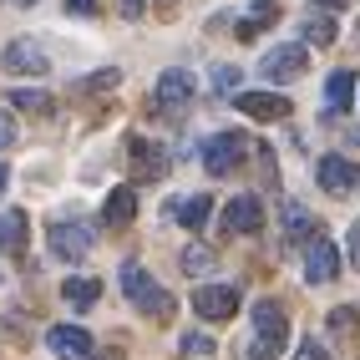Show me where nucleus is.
<instances>
[{
	"label": "nucleus",
	"mask_w": 360,
	"mask_h": 360,
	"mask_svg": "<svg viewBox=\"0 0 360 360\" xmlns=\"http://www.w3.org/2000/svg\"><path fill=\"white\" fill-rule=\"evenodd\" d=\"M132 167L148 178H162L167 173V153L158 148V142H132Z\"/></svg>",
	"instance_id": "f3484780"
},
{
	"label": "nucleus",
	"mask_w": 360,
	"mask_h": 360,
	"mask_svg": "<svg viewBox=\"0 0 360 360\" xmlns=\"http://www.w3.org/2000/svg\"><path fill=\"white\" fill-rule=\"evenodd\" d=\"M6 107H20V112H31V117H46V112H51V97H46V91H26V86H15L11 97H6Z\"/></svg>",
	"instance_id": "412c9836"
},
{
	"label": "nucleus",
	"mask_w": 360,
	"mask_h": 360,
	"mask_svg": "<svg viewBox=\"0 0 360 360\" xmlns=\"http://www.w3.org/2000/svg\"><path fill=\"white\" fill-rule=\"evenodd\" d=\"M325 97H330V107H335V112L350 107V97H355V77H350V71H335V77L325 82Z\"/></svg>",
	"instance_id": "4be33fe9"
},
{
	"label": "nucleus",
	"mask_w": 360,
	"mask_h": 360,
	"mask_svg": "<svg viewBox=\"0 0 360 360\" xmlns=\"http://www.w3.org/2000/svg\"><path fill=\"white\" fill-rule=\"evenodd\" d=\"M219 224H224V233H259L264 229V203L254 193H238L219 208Z\"/></svg>",
	"instance_id": "1a4fd4ad"
},
{
	"label": "nucleus",
	"mask_w": 360,
	"mask_h": 360,
	"mask_svg": "<svg viewBox=\"0 0 360 360\" xmlns=\"http://www.w3.org/2000/svg\"><path fill=\"white\" fill-rule=\"evenodd\" d=\"M193 91H198V82H193V71L188 66H167L162 77H158V91H153V107L158 112H183L188 102H193Z\"/></svg>",
	"instance_id": "20e7f679"
},
{
	"label": "nucleus",
	"mask_w": 360,
	"mask_h": 360,
	"mask_svg": "<svg viewBox=\"0 0 360 360\" xmlns=\"http://www.w3.org/2000/svg\"><path fill=\"white\" fill-rule=\"evenodd\" d=\"M91 244H97V229L82 224V219H61V224L51 229V254L66 259V264H82V259L91 254Z\"/></svg>",
	"instance_id": "39448f33"
},
{
	"label": "nucleus",
	"mask_w": 360,
	"mask_h": 360,
	"mask_svg": "<svg viewBox=\"0 0 360 360\" xmlns=\"http://www.w3.org/2000/svg\"><path fill=\"white\" fill-rule=\"evenodd\" d=\"M355 41H360V31H355Z\"/></svg>",
	"instance_id": "58836bf2"
},
{
	"label": "nucleus",
	"mask_w": 360,
	"mask_h": 360,
	"mask_svg": "<svg viewBox=\"0 0 360 360\" xmlns=\"http://www.w3.org/2000/svg\"><path fill=\"white\" fill-rule=\"evenodd\" d=\"M284 345H290V320H284V309L274 300H259L254 304V340L244 345L249 360H279Z\"/></svg>",
	"instance_id": "f257e3e1"
},
{
	"label": "nucleus",
	"mask_w": 360,
	"mask_h": 360,
	"mask_svg": "<svg viewBox=\"0 0 360 360\" xmlns=\"http://www.w3.org/2000/svg\"><path fill=\"white\" fill-rule=\"evenodd\" d=\"M320 233V219L315 213H309L304 203H284V238H290V244H304V238H315Z\"/></svg>",
	"instance_id": "2eb2a0df"
},
{
	"label": "nucleus",
	"mask_w": 360,
	"mask_h": 360,
	"mask_svg": "<svg viewBox=\"0 0 360 360\" xmlns=\"http://www.w3.org/2000/svg\"><path fill=\"white\" fill-rule=\"evenodd\" d=\"M15 142V122H11V112H0V148H11Z\"/></svg>",
	"instance_id": "7c9ffc66"
},
{
	"label": "nucleus",
	"mask_w": 360,
	"mask_h": 360,
	"mask_svg": "<svg viewBox=\"0 0 360 360\" xmlns=\"http://www.w3.org/2000/svg\"><path fill=\"white\" fill-rule=\"evenodd\" d=\"M61 300L77 304V309L97 304V300H102V279H66V284H61Z\"/></svg>",
	"instance_id": "6ab92c4d"
},
{
	"label": "nucleus",
	"mask_w": 360,
	"mask_h": 360,
	"mask_svg": "<svg viewBox=\"0 0 360 360\" xmlns=\"http://www.w3.org/2000/svg\"><path fill=\"white\" fill-rule=\"evenodd\" d=\"M0 66L15 71V77H46V71H51V56H46L41 41H11L6 56H0Z\"/></svg>",
	"instance_id": "9d476101"
},
{
	"label": "nucleus",
	"mask_w": 360,
	"mask_h": 360,
	"mask_svg": "<svg viewBox=\"0 0 360 360\" xmlns=\"http://www.w3.org/2000/svg\"><path fill=\"white\" fill-rule=\"evenodd\" d=\"M208 269H213V249H203V244H188V249H183V274L203 279Z\"/></svg>",
	"instance_id": "393cba45"
},
{
	"label": "nucleus",
	"mask_w": 360,
	"mask_h": 360,
	"mask_svg": "<svg viewBox=\"0 0 360 360\" xmlns=\"http://www.w3.org/2000/svg\"><path fill=\"white\" fill-rule=\"evenodd\" d=\"M233 107L244 117H254V122H284V117H290V102H284L279 91H238Z\"/></svg>",
	"instance_id": "f8f14e48"
},
{
	"label": "nucleus",
	"mask_w": 360,
	"mask_h": 360,
	"mask_svg": "<svg viewBox=\"0 0 360 360\" xmlns=\"http://www.w3.org/2000/svg\"><path fill=\"white\" fill-rule=\"evenodd\" d=\"M304 66H309V51H304V46H269V51H264V61H259L264 82H274V86L300 82Z\"/></svg>",
	"instance_id": "423d86ee"
},
{
	"label": "nucleus",
	"mask_w": 360,
	"mask_h": 360,
	"mask_svg": "<svg viewBox=\"0 0 360 360\" xmlns=\"http://www.w3.org/2000/svg\"><path fill=\"white\" fill-rule=\"evenodd\" d=\"M345 254H350V269H360V224H350L345 233Z\"/></svg>",
	"instance_id": "c756f323"
},
{
	"label": "nucleus",
	"mask_w": 360,
	"mask_h": 360,
	"mask_svg": "<svg viewBox=\"0 0 360 360\" xmlns=\"http://www.w3.org/2000/svg\"><path fill=\"white\" fill-rule=\"evenodd\" d=\"M320 6H325V11H345V6H350V0H320Z\"/></svg>",
	"instance_id": "c9c22d12"
},
{
	"label": "nucleus",
	"mask_w": 360,
	"mask_h": 360,
	"mask_svg": "<svg viewBox=\"0 0 360 360\" xmlns=\"http://www.w3.org/2000/svg\"><path fill=\"white\" fill-rule=\"evenodd\" d=\"M15 6H36V0H15Z\"/></svg>",
	"instance_id": "e433bc0d"
},
{
	"label": "nucleus",
	"mask_w": 360,
	"mask_h": 360,
	"mask_svg": "<svg viewBox=\"0 0 360 360\" xmlns=\"http://www.w3.org/2000/svg\"><path fill=\"white\" fill-rule=\"evenodd\" d=\"M137 219V188H112L107 203H102V229H127Z\"/></svg>",
	"instance_id": "4468645a"
},
{
	"label": "nucleus",
	"mask_w": 360,
	"mask_h": 360,
	"mask_svg": "<svg viewBox=\"0 0 360 360\" xmlns=\"http://www.w3.org/2000/svg\"><path fill=\"white\" fill-rule=\"evenodd\" d=\"M193 309H198V320H233L238 315V290L233 284H203V290L193 295Z\"/></svg>",
	"instance_id": "9b49d317"
},
{
	"label": "nucleus",
	"mask_w": 360,
	"mask_h": 360,
	"mask_svg": "<svg viewBox=\"0 0 360 360\" xmlns=\"http://www.w3.org/2000/svg\"><path fill=\"white\" fill-rule=\"evenodd\" d=\"M122 15H132V20H137V15H142V0H122Z\"/></svg>",
	"instance_id": "473e14b6"
},
{
	"label": "nucleus",
	"mask_w": 360,
	"mask_h": 360,
	"mask_svg": "<svg viewBox=\"0 0 360 360\" xmlns=\"http://www.w3.org/2000/svg\"><path fill=\"white\" fill-rule=\"evenodd\" d=\"M249 148H254L249 132H213V137L203 142V167H208L213 178H229L233 167L249 158Z\"/></svg>",
	"instance_id": "7ed1b4c3"
},
{
	"label": "nucleus",
	"mask_w": 360,
	"mask_h": 360,
	"mask_svg": "<svg viewBox=\"0 0 360 360\" xmlns=\"http://www.w3.org/2000/svg\"><path fill=\"white\" fill-rule=\"evenodd\" d=\"M46 345H51L61 360H86L91 355V335L82 325H51L46 330Z\"/></svg>",
	"instance_id": "ddd939ff"
},
{
	"label": "nucleus",
	"mask_w": 360,
	"mask_h": 360,
	"mask_svg": "<svg viewBox=\"0 0 360 360\" xmlns=\"http://www.w3.org/2000/svg\"><path fill=\"white\" fill-rule=\"evenodd\" d=\"M279 15V0H249V15H244V26H238V36H254L264 20H274Z\"/></svg>",
	"instance_id": "5701e85b"
},
{
	"label": "nucleus",
	"mask_w": 360,
	"mask_h": 360,
	"mask_svg": "<svg viewBox=\"0 0 360 360\" xmlns=\"http://www.w3.org/2000/svg\"><path fill=\"white\" fill-rule=\"evenodd\" d=\"M122 295H127L137 309H148L153 320H167V315H173V295L158 290L153 274L142 269V264H122Z\"/></svg>",
	"instance_id": "f03ea898"
},
{
	"label": "nucleus",
	"mask_w": 360,
	"mask_h": 360,
	"mask_svg": "<svg viewBox=\"0 0 360 360\" xmlns=\"http://www.w3.org/2000/svg\"><path fill=\"white\" fill-rule=\"evenodd\" d=\"M315 178H320L325 193L345 198V193H355V188H360V167H355L350 158H340V153H325V158L315 162Z\"/></svg>",
	"instance_id": "6e6552de"
},
{
	"label": "nucleus",
	"mask_w": 360,
	"mask_h": 360,
	"mask_svg": "<svg viewBox=\"0 0 360 360\" xmlns=\"http://www.w3.org/2000/svg\"><path fill=\"white\" fill-rule=\"evenodd\" d=\"M330 325L340 330V335H355V309H350V304H340V309L330 315Z\"/></svg>",
	"instance_id": "c85d7f7f"
},
{
	"label": "nucleus",
	"mask_w": 360,
	"mask_h": 360,
	"mask_svg": "<svg viewBox=\"0 0 360 360\" xmlns=\"http://www.w3.org/2000/svg\"><path fill=\"white\" fill-rule=\"evenodd\" d=\"M6 183H11V167L0 162V198H6Z\"/></svg>",
	"instance_id": "72a5a7b5"
},
{
	"label": "nucleus",
	"mask_w": 360,
	"mask_h": 360,
	"mask_svg": "<svg viewBox=\"0 0 360 360\" xmlns=\"http://www.w3.org/2000/svg\"><path fill=\"white\" fill-rule=\"evenodd\" d=\"M238 77H244L238 66H213V91H219V97H224V91H233V86H238Z\"/></svg>",
	"instance_id": "a878e982"
},
{
	"label": "nucleus",
	"mask_w": 360,
	"mask_h": 360,
	"mask_svg": "<svg viewBox=\"0 0 360 360\" xmlns=\"http://www.w3.org/2000/svg\"><path fill=\"white\" fill-rule=\"evenodd\" d=\"M290 360H330V350H325V340H300V350Z\"/></svg>",
	"instance_id": "bb28decb"
},
{
	"label": "nucleus",
	"mask_w": 360,
	"mask_h": 360,
	"mask_svg": "<svg viewBox=\"0 0 360 360\" xmlns=\"http://www.w3.org/2000/svg\"><path fill=\"white\" fill-rule=\"evenodd\" d=\"M183 355H213V340H208V335H183Z\"/></svg>",
	"instance_id": "cd10ccee"
},
{
	"label": "nucleus",
	"mask_w": 360,
	"mask_h": 360,
	"mask_svg": "<svg viewBox=\"0 0 360 360\" xmlns=\"http://www.w3.org/2000/svg\"><path fill=\"white\" fill-rule=\"evenodd\" d=\"M162 6H173V0H162Z\"/></svg>",
	"instance_id": "4c0bfd02"
},
{
	"label": "nucleus",
	"mask_w": 360,
	"mask_h": 360,
	"mask_svg": "<svg viewBox=\"0 0 360 360\" xmlns=\"http://www.w3.org/2000/svg\"><path fill=\"white\" fill-rule=\"evenodd\" d=\"M117 82H122V71L107 66V71H91V77H77V82H71V91H112Z\"/></svg>",
	"instance_id": "b1692460"
},
{
	"label": "nucleus",
	"mask_w": 360,
	"mask_h": 360,
	"mask_svg": "<svg viewBox=\"0 0 360 360\" xmlns=\"http://www.w3.org/2000/svg\"><path fill=\"white\" fill-rule=\"evenodd\" d=\"M335 274H340V249L325 233L304 238V284H330Z\"/></svg>",
	"instance_id": "0eeeda50"
},
{
	"label": "nucleus",
	"mask_w": 360,
	"mask_h": 360,
	"mask_svg": "<svg viewBox=\"0 0 360 360\" xmlns=\"http://www.w3.org/2000/svg\"><path fill=\"white\" fill-rule=\"evenodd\" d=\"M71 15H97V0H66Z\"/></svg>",
	"instance_id": "2f4dec72"
},
{
	"label": "nucleus",
	"mask_w": 360,
	"mask_h": 360,
	"mask_svg": "<svg viewBox=\"0 0 360 360\" xmlns=\"http://www.w3.org/2000/svg\"><path fill=\"white\" fill-rule=\"evenodd\" d=\"M26 233H31V224H26L20 208L0 213V254H20V249H26Z\"/></svg>",
	"instance_id": "dca6fc26"
},
{
	"label": "nucleus",
	"mask_w": 360,
	"mask_h": 360,
	"mask_svg": "<svg viewBox=\"0 0 360 360\" xmlns=\"http://www.w3.org/2000/svg\"><path fill=\"white\" fill-rule=\"evenodd\" d=\"M86 360H122V350H102V355H86Z\"/></svg>",
	"instance_id": "f704fd0d"
},
{
	"label": "nucleus",
	"mask_w": 360,
	"mask_h": 360,
	"mask_svg": "<svg viewBox=\"0 0 360 360\" xmlns=\"http://www.w3.org/2000/svg\"><path fill=\"white\" fill-rule=\"evenodd\" d=\"M304 41L309 46H335V20H330L325 6H315V11L304 15Z\"/></svg>",
	"instance_id": "a211bd4d"
},
{
	"label": "nucleus",
	"mask_w": 360,
	"mask_h": 360,
	"mask_svg": "<svg viewBox=\"0 0 360 360\" xmlns=\"http://www.w3.org/2000/svg\"><path fill=\"white\" fill-rule=\"evenodd\" d=\"M173 213H178V224H183V229H203V224H208V213H213V203H208V193H193V198H183Z\"/></svg>",
	"instance_id": "aec40b11"
}]
</instances>
